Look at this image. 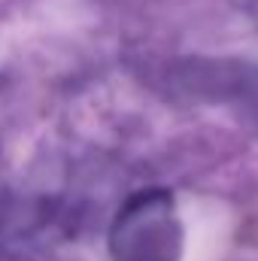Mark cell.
Listing matches in <instances>:
<instances>
[{
    "label": "cell",
    "instance_id": "1",
    "mask_svg": "<svg viewBox=\"0 0 258 261\" xmlns=\"http://www.w3.org/2000/svg\"><path fill=\"white\" fill-rule=\"evenodd\" d=\"M179 240L173 200L152 189L134 195L119 213L110 234V252L113 261H176Z\"/></svg>",
    "mask_w": 258,
    "mask_h": 261
}]
</instances>
